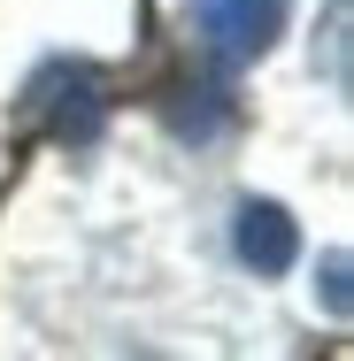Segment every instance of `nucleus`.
<instances>
[{
  "label": "nucleus",
  "mask_w": 354,
  "mask_h": 361,
  "mask_svg": "<svg viewBox=\"0 0 354 361\" xmlns=\"http://www.w3.org/2000/svg\"><path fill=\"white\" fill-rule=\"evenodd\" d=\"M324 300L331 315H347V254H324Z\"/></svg>",
  "instance_id": "obj_5"
},
{
  "label": "nucleus",
  "mask_w": 354,
  "mask_h": 361,
  "mask_svg": "<svg viewBox=\"0 0 354 361\" xmlns=\"http://www.w3.org/2000/svg\"><path fill=\"white\" fill-rule=\"evenodd\" d=\"M231 246H239V262L254 277H278V269H293V254H300V231H293V216H285L278 200H247L239 223H231Z\"/></svg>",
  "instance_id": "obj_3"
},
{
  "label": "nucleus",
  "mask_w": 354,
  "mask_h": 361,
  "mask_svg": "<svg viewBox=\"0 0 354 361\" xmlns=\"http://www.w3.org/2000/svg\"><path fill=\"white\" fill-rule=\"evenodd\" d=\"M23 123H39V131H54V139H100V123H108V77L85 70V62H54V70H39L23 85Z\"/></svg>",
  "instance_id": "obj_2"
},
{
  "label": "nucleus",
  "mask_w": 354,
  "mask_h": 361,
  "mask_svg": "<svg viewBox=\"0 0 354 361\" xmlns=\"http://www.w3.org/2000/svg\"><path fill=\"white\" fill-rule=\"evenodd\" d=\"M185 23H193V47L216 70H247L278 47L285 0H185Z\"/></svg>",
  "instance_id": "obj_1"
},
{
  "label": "nucleus",
  "mask_w": 354,
  "mask_h": 361,
  "mask_svg": "<svg viewBox=\"0 0 354 361\" xmlns=\"http://www.w3.org/2000/svg\"><path fill=\"white\" fill-rule=\"evenodd\" d=\"M324 47H331V85H347V0H331V23H324Z\"/></svg>",
  "instance_id": "obj_4"
}]
</instances>
